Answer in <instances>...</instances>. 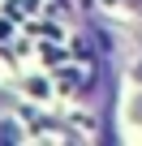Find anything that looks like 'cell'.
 <instances>
[{
  "instance_id": "7a4b0ae2",
  "label": "cell",
  "mask_w": 142,
  "mask_h": 146,
  "mask_svg": "<svg viewBox=\"0 0 142 146\" xmlns=\"http://www.w3.org/2000/svg\"><path fill=\"white\" fill-rule=\"evenodd\" d=\"M129 5H133V9H142V0H129Z\"/></svg>"
},
{
  "instance_id": "3957f363",
  "label": "cell",
  "mask_w": 142,
  "mask_h": 146,
  "mask_svg": "<svg viewBox=\"0 0 142 146\" xmlns=\"http://www.w3.org/2000/svg\"><path fill=\"white\" fill-rule=\"evenodd\" d=\"M138 78H142V64H138Z\"/></svg>"
},
{
  "instance_id": "6da1fadb",
  "label": "cell",
  "mask_w": 142,
  "mask_h": 146,
  "mask_svg": "<svg viewBox=\"0 0 142 146\" xmlns=\"http://www.w3.org/2000/svg\"><path fill=\"white\" fill-rule=\"evenodd\" d=\"M0 142H17V125L13 120H0Z\"/></svg>"
}]
</instances>
